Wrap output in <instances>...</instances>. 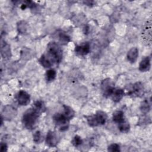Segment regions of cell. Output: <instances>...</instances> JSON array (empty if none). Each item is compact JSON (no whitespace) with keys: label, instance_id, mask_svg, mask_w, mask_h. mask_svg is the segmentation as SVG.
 I'll return each mask as SVG.
<instances>
[{"label":"cell","instance_id":"1","mask_svg":"<svg viewBox=\"0 0 152 152\" xmlns=\"http://www.w3.org/2000/svg\"><path fill=\"white\" fill-rule=\"evenodd\" d=\"M62 58V50L61 46L55 42L49 43L46 51L40 58L39 61L45 68H50L54 64H58Z\"/></svg>","mask_w":152,"mask_h":152},{"label":"cell","instance_id":"2","mask_svg":"<svg viewBox=\"0 0 152 152\" xmlns=\"http://www.w3.org/2000/svg\"><path fill=\"white\" fill-rule=\"evenodd\" d=\"M40 115L32 107L28 109L22 117V123L24 127L28 129H33L36 125Z\"/></svg>","mask_w":152,"mask_h":152},{"label":"cell","instance_id":"3","mask_svg":"<svg viewBox=\"0 0 152 152\" xmlns=\"http://www.w3.org/2000/svg\"><path fill=\"white\" fill-rule=\"evenodd\" d=\"M125 90L126 94L131 97H141L144 93V88L142 83L137 82L134 84L128 85Z\"/></svg>","mask_w":152,"mask_h":152},{"label":"cell","instance_id":"4","mask_svg":"<svg viewBox=\"0 0 152 152\" xmlns=\"http://www.w3.org/2000/svg\"><path fill=\"white\" fill-rule=\"evenodd\" d=\"M141 38L144 43L148 46L151 45V16L144 23L142 31H141Z\"/></svg>","mask_w":152,"mask_h":152},{"label":"cell","instance_id":"5","mask_svg":"<svg viewBox=\"0 0 152 152\" xmlns=\"http://www.w3.org/2000/svg\"><path fill=\"white\" fill-rule=\"evenodd\" d=\"M55 125L58 127L61 131H65L68 129L69 120L64 115V113H56L53 116Z\"/></svg>","mask_w":152,"mask_h":152},{"label":"cell","instance_id":"6","mask_svg":"<svg viewBox=\"0 0 152 152\" xmlns=\"http://www.w3.org/2000/svg\"><path fill=\"white\" fill-rule=\"evenodd\" d=\"M114 83L110 78H106L102 81L101 83V90L103 95L105 97H110L112 91H113Z\"/></svg>","mask_w":152,"mask_h":152},{"label":"cell","instance_id":"7","mask_svg":"<svg viewBox=\"0 0 152 152\" xmlns=\"http://www.w3.org/2000/svg\"><path fill=\"white\" fill-rule=\"evenodd\" d=\"M15 99L18 103L21 106L27 105L30 100V95L24 90L19 91L15 96Z\"/></svg>","mask_w":152,"mask_h":152},{"label":"cell","instance_id":"8","mask_svg":"<svg viewBox=\"0 0 152 152\" xmlns=\"http://www.w3.org/2000/svg\"><path fill=\"white\" fill-rule=\"evenodd\" d=\"M59 142V137L54 131H49L46 137V144L50 147H55Z\"/></svg>","mask_w":152,"mask_h":152},{"label":"cell","instance_id":"9","mask_svg":"<svg viewBox=\"0 0 152 152\" xmlns=\"http://www.w3.org/2000/svg\"><path fill=\"white\" fill-rule=\"evenodd\" d=\"M90 50V44L88 42H85L81 45H78L75 48V52L81 56H84L89 53Z\"/></svg>","mask_w":152,"mask_h":152},{"label":"cell","instance_id":"10","mask_svg":"<svg viewBox=\"0 0 152 152\" xmlns=\"http://www.w3.org/2000/svg\"><path fill=\"white\" fill-rule=\"evenodd\" d=\"M125 91L122 88H115L112 91L110 97L114 102H119L124 97Z\"/></svg>","mask_w":152,"mask_h":152},{"label":"cell","instance_id":"11","mask_svg":"<svg viewBox=\"0 0 152 152\" xmlns=\"http://www.w3.org/2000/svg\"><path fill=\"white\" fill-rule=\"evenodd\" d=\"M138 56V49L136 47H134L130 49L129 50L128 52L127 55H126L127 59L131 64L134 63L137 61Z\"/></svg>","mask_w":152,"mask_h":152},{"label":"cell","instance_id":"12","mask_svg":"<svg viewBox=\"0 0 152 152\" xmlns=\"http://www.w3.org/2000/svg\"><path fill=\"white\" fill-rule=\"evenodd\" d=\"M150 59L149 56H145L142 59L139 64V70L141 72H147L150 70Z\"/></svg>","mask_w":152,"mask_h":152},{"label":"cell","instance_id":"13","mask_svg":"<svg viewBox=\"0 0 152 152\" xmlns=\"http://www.w3.org/2000/svg\"><path fill=\"white\" fill-rule=\"evenodd\" d=\"M94 116L98 122L99 125H103L106 123L107 118V115L102 110H98L96 112V114H94Z\"/></svg>","mask_w":152,"mask_h":152},{"label":"cell","instance_id":"14","mask_svg":"<svg viewBox=\"0 0 152 152\" xmlns=\"http://www.w3.org/2000/svg\"><path fill=\"white\" fill-rule=\"evenodd\" d=\"M151 109V98L145 99L141 103L140 109L142 113H147Z\"/></svg>","mask_w":152,"mask_h":152},{"label":"cell","instance_id":"15","mask_svg":"<svg viewBox=\"0 0 152 152\" xmlns=\"http://www.w3.org/2000/svg\"><path fill=\"white\" fill-rule=\"evenodd\" d=\"M113 121L117 124H119L124 121L125 117L124 112L121 110H116L113 113Z\"/></svg>","mask_w":152,"mask_h":152},{"label":"cell","instance_id":"16","mask_svg":"<svg viewBox=\"0 0 152 152\" xmlns=\"http://www.w3.org/2000/svg\"><path fill=\"white\" fill-rule=\"evenodd\" d=\"M32 107L39 114H41L42 113L44 112L46 110V107L44 104V102L42 100H37L33 104Z\"/></svg>","mask_w":152,"mask_h":152},{"label":"cell","instance_id":"17","mask_svg":"<svg viewBox=\"0 0 152 152\" xmlns=\"http://www.w3.org/2000/svg\"><path fill=\"white\" fill-rule=\"evenodd\" d=\"M64 114L69 119H72L75 115V112L72 107L69 106L64 105Z\"/></svg>","mask_w":152,"mask_h":152},{"label":"cell","instance_id":"18","mask_svg":"<svg viewBox=\"0 0 152 152\" xmlns=\"http://www.w3.org/2000/svg\"><path fill=\"white\" fill-rule=\"evenodd\" d=\"M119 130L123 133H127L130 129V125L129 122H128L126 120L123 121L122 122L118 124Z\"/></svg>","mask_w":152,"mask_h":152},{"label":"cell","instance_id":"19","mask_svg":"<svg viewBox=\"0 0 152 152\" xmlns=\"http://www.w3.org/2000/svg\"><path fill=\"white\" fill-rule=\"evenodd\" d=\"M56 75V72L53 69H50L48 70L45 73V78L46 80L48 82L52 81L54 80Z\"/></svg>","mask_w":152,"mask_h":152},{"label":"cell","instance_id":"20","mask_svg":"<svg viewBox=\"0 0 152 152\" xmlns=\"http://www.w3.org/2000/svg\"><path fill=\"white\" fill-rule=\"evenodd\" d=\"M86 119H87L88 125H90V126H96L99 125L98 122L96 119L94 115L87 116H86Z\"/></svg>","mask_w":152,"mask_h":152},{"label":"cell","instance_id":"21","mask_svg":"<svg viewBox=\"0 0 152 152\" xmlns=\"http://www.w3.org/2000/svg\"><path fill=\"white\" fill-rule=\"evenodd\" d=\"M43 140L42 133L39 131H37L33 135V141L36 143H40Z\"/></svg>","mask_w":152,"mask_h":152},{"label":"cell","instance_id":"22","mask_svg":"<svg viewBox=\"0 0 152 152\" xmlns=\"http://www.w3.org/2000/svg\"><path fill=\"white\" fill-rule=\"evenodd\" d=\"M69 37L65 34L61 33L59 34V41L62 45H66L69 42Z\"/></svg>","mask_w":152,"mask_h":152},{"label":"cell","instance_id":"23","mask_svg":"<svg viewBox=\"0 0 152 152\" xmlns=\"http://www.w3.org/2000/svg\"><path fill=\"white\" fill-rule=\"evenodd\" d=\"M71 142L73 144V145H74L75 147H78L83 143V140L80 136L75 135L73 139L72 140Z\"/></svg>","mask_w":152,"mask_h":152},{"label":"cell","instance_id":"24","mask_svg":"<svg viewBox=\"0 0 152 152\" xmlns=\"http://www.w3.org/2000/svg\"><path fill=\"white\" fill-rule=\"evenodd\" d=\"M107 150L109 151H112V152H119L120 151V147L118 144L116 143H113L110 144L108 148H107Z\"/></svg>","mask_w":152,"mask_h":152},{"label":"cell","instance_id":"25","mask_svg":"<svg viewBox=\"0 0 152 152\" xmlns=\"http://www.w3.org/2000/svg\"><path fill=\"white\" fill-rule=\"evenodd\" d=\"M7 150V145L5 142L1 143V151L2 152L6 151Z\"/></svg>","mask_w":152,"mask_h":152},{"label":"cell","instance_id":"26","mask_svg":"<svg viewBox=\"0 0 152 152\" xmlns=\"http://www.w3.org/2000/svg\"><path fill=\"white\" fill-rule=\"evenodd\" d=\"M84 3L87 4V5H93L94 1H84Z\"/></svg>","mask_w":152,"mask_h":152}]
</instances>
